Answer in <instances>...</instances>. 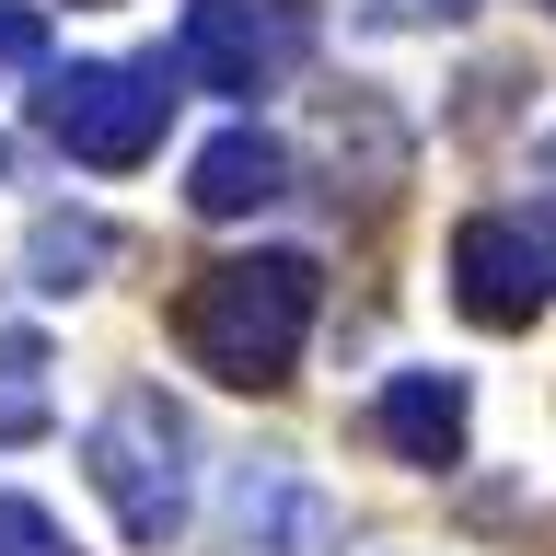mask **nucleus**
<instances>
[{
	"label": "nucleus",
	"mask_w": 556,
	"mask_h": 556,
	"mask_svg": "<svg viewBox=\"0 0 556 556\" xmlns=\"http://www.w3.org/2000/svg\"><path fill=\"white\" fill-rule=\"evenodd\" d=\"M313 313H325V267L313 255H220V267L186 278L174 348L208 382H232V394H278L313 348Z\"/></svg>",
	"instance_id": "obj_1"
},
{
	"label": "nucleus",
	"mask_w": 556,
	"mask_h": 556,
	"mask_svg": "<svg viewBox=\"0 0 556 556\" xmlns=\"http://www.w3.org/2000/svg\"><path fill=\"white\" fill-rule=\"evenodd\" d=\"M81 476H93V498L116 510V533L139 556H163L186 533V510H198V429H186V406L151 394V382H128L81 429Z\"/></svg>",
	"instance_id": "obj_2"
},
{
	"label": "nucleus",
	"mask_w": 556,
	"mask_h": 556,
	"mask_svg": "<svg viewBox=\"0 0 556 556\" xmlns=\"http://www.w3.org/2000/svg\"><path fill=\"white\" fill-rule=\"evenodd\" d=\"M35 128L59 139L70 163H93V174L151 163L163 128H174V59H70V70H35Z\"/></svg>",
	"instance_id": "obj_3"
},
{
	"label": "nucleus",
	"mask_w": 556,
	"mask_h": 556,
	"mask_svg": "<svg viewBox=\"0 0 556 556\" xmlns=\"http://www.w3.org/2000/svg\"><path fill=\"white\" fill-rule=\"evenodd\" d=\"M208 556H348V498L302 452H243L208 521Z\"/></svg>",
	"instance_id": "obj_4"
},
{
	"label": "nucleus",
	"mask_w": 556,
	"mask_h": 556,
	"mask_svg": "<svg viewBox=\"0 0 556 556\" xmlns=\"http://www.w3.org/2000/svg\"><path fill=\"white\" fill-rule=\"evenodd\" d=\"M452 302L476 325H533L556 302V198H498L452 232Z\"/></svg>",
	"instance_id": "obj_5"
},
{
	"label": "nucleus",
	"mask_w": 556,
	"mask_h": 556,
	"mask_svg": "<svg viewBox=\"0 0 556 556\" xmlns=\"http://www.w3.org/2000/svg\"><path fill=\"white\" fill-rule=\"evenodd\" d=\"M313 0H198L174 35V81L198 93H278V70H302Z\"/></svg>",
	"instance_id": "obj_6"
},
{
	"label": "nucleus",
	"mask_w": 556,
	"mask_h": 556,
	"mask_svg": "<svg viewBox=\"0 0 556 556\" xmlns=\"http://www.w3.org/2000/svg\"><path fill=\"white\" fill-rule=\"evenodd\" d=\"M371 441L394 452V464H417V476H452L464 441H476V394H464V371H394L371 394Z\"/></svg>",
	"instance_id": "obj_7"
},
{
	"label": "nucleus",
	"mask_w": 556,
	"mask_h": 556,
	"mask_svg": "<svg viewBox=\"0 0 556 556\" xmlns=\"http://www.w3.org/2000/svg\"><path fill=\"white\" fill-rule=\"evenodd\" d=\"M278 198H290V139L255 128V116H232V128L186 163V208H198V220H255V208H278Z\"/></svg>",
	"instance_id": "obj_8"
},
{
	"label": "nucleus",
	"mask_w": 556,
	"mask_h": 556,
	"mask_svg": "<svg viewBox=\"0 0 556 556\" xmlns=\"http://www.w3.org/2000/svg\"><path fill=\"white\" fill-rule=\"evenodd\" d=\"M104 255H116V232H104L93 208H47L24 232V278L47 290V302H70V290H93L104 278Z\"/></svg>",
	"instance_id": "obj_9"
},
{
	"label": "nucleus",
	"mask_w": 556,
	"mask_h": 556,
	"mask_svg": "<svg viewBox=\"0 0 556 556\" xmlns=\"http://www.w3.org/2000/svg\"><path fill=\"white\" fill-rule=\"evenodd\" d=\"M0 441H47V337L0 325Z\"/></svg>",
	"instance_id": "obj_10"
},
{
	"label": "nucleus",
	"mask_w": 556,
	"mask_h": 556,
	"mask_svg": "<svg viewBox=\"0 0 556 556\" xmlns=\"http://www.w3.org/2000/svg\"><path fill=\"white\" fill-rule=\"evenodd\" d=\"M0 556H81V545H70V521L47 510V498L0 486Z\"/></svg>",
	"instance_id": "obj_11"
},
{
	"label": "nucleus",
	"mask_w": 556,
	"mask_h": 556,
	"mask_svg": "<svg viewBox=\"0 0 556 556\" xmlns=\"http://www.w3.org/2000/svg\"><path fill=\"white\" fill-rule=\"evenodd\" d=\"M476 0H359V24L371 35H429V24H464Z\"/></svg>",
	"instance_id": "obj_12"
},
{
	"label": "nucleus",
	"mask_w": 556,
	"mask_h": 556,
	"mask_svg": "<svg viewBox=\"0 0 556 556\" xmlns=\"http://www.w3.org/2000/svg\"><path fill=\"white\" fill-rule=\"evenodd\" d=\"M12 70H47V12L35 0H0V81Z\"/></svg>",
	"instance_id": "obj_13"
},
{
	"label": "nucleus",
	"mask_w": 556,
	"mask_h": 556,
	"mask_svg": "<svg viewBox=\"0 0 556 556\" xmlns=\"http://www.w3.org/2000/svg\"><path fill=\"white\" fill-rule=\"evenodd\" d=\"M545 12H556V0H545Z\"/></svg>",
	"instance_id": "obj_14"
}]
</instances>
